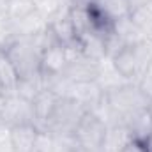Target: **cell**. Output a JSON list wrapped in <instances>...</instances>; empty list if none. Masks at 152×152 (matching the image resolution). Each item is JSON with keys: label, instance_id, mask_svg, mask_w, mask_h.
Instances as JSON below:
<instances>
[{"label": "cell", "instance_id": "obj_1", "mask_svg": "<svg viewBox=\"0 0 152 152\" xmlns=\"http://www.w3.org/2000/svg\"><path fill=\"white\" fill-rule=\"evenodd\" d=\"M0 50L7 55V58L14 66L16 73L20 76V81L41 75L42 48L39 44V39H36V37L14 39L12 42L5 44Z\"/></svg>", "mask_w": 152, "mask_h": 152}, {"label": "cell", "instance_id": "obj_2", "mask_svg": "<svg viewBox=\"0 0 152 152\" xmlns=\"http://www.w3.org/2000/svg\"><path fill=\"white\" fill-rule=\"evenodd\" d=\"M151 64H152V51L145 41L140 42V44L126 46L115 57H112L113 69L126 81H133L134 78H138V83H140V80L143 78L145 71L149 69Z\"/></svg>", "mask_w": 152, "mask_h": 152}, {"label": "cell", "instance_id": "obj_3", "mask_svg": "<svg viewBox=\"0 0 152 152\" xmlns=\"http://www.w3.org/2000/svg\"><path fill=\"white\" fill-rule=\"evenodd\" d=\"M106 131L104 120L94 110H87L75 127L71 138L83 152H101L104 149Z\"/></svg>", "mask_w": 152, "mask_h": 152}, {"label": "cell", "instance_id": "obj_4", "mask_svg": "<svg viewBox=\"0 0 152 152\" xmlns=\"http://www.w3.org/2000/svg\"><path fill=\"white\" fill-rule=\"evenodd\" d=\"M21 126V124H34V110L32 101L21 97L20 94L4 96L2 103V126Z\"/></svg>", "mask_w": 152, "mask_h": 152}, {"label": "cell", "instance_id": "obj_5", "mask_svg": "<svg viewBox=\"0 0 152 152\" xmlns=\"http://www.w3.org/2000/svg\"><path fill=\"white\" fill-rule=\"evenodd\" d=\"M39 131L34 124H21L9 127V138L12 152H36Z\"/></svg>", "mask_w": 152, "mask_h": 152}, {"label": "cell", "instance_id": "obj_6", "mask_svg": "<svg viewBox=\"0 0 152 152\" xmlns=\"http://www.w3.org/2000/svg\"><path fill=\"white\" fill-rule=\"evenodd\" d=\"M18 85H20V76L16 73L14 66L11 64V60L7 58V55L0 50V87H2V94L4 96L16 94Z\"/></svg>", "mask_w": 152, "mask_h": 152}, {"label": "cell", "instance_id": "obj_7", "mask_svg": "<svg viewBox=\"0 0 152 152\" xmlns=\"http://www.w3.org/2000/svg\"><path fill=\"white\" fill-rule=\"evenodd\" d=\"M94 2L112 21H118L122 18L131 16L127 0H94Z\"/></svg>", "mask_w": 152, "mask_h": 152}, {"label": "cell", "instance_id": "obj_8", "mask_svg": "<svg viewBox=\"0 0 152 152\" xmlns=\"http://www.w3.org/2000/svg\"><path fill=\"white\" fill-rule=\"evenodd\" d=\"M142 151H143V152H152V136L145 142V143H143V145H142Z\"/></svg>", "mask_w": 152, "mask_h": 152}, {"label": "cell", "instance_id": "obj_9", "mask_svg": "<svg viewBox=\"0 0 152 152\" xmlns=\"http://www.w3.org/2000/svg\"><path fill=\"white\" fill-rule=\"evenodd\" d=\"M2 103H4V96H0V126H2Z\"/></svg>", "mask_w": 152, "mask_h": 152}, {"label": "cell", "instance_id": "obj_10", "mask_svg": "<svg viewBox=\"0 0 152 152\" xmlns=\"http://www.w3.org/2000/svg\"><path fill=\"white\" fill-rule=\"evenodd\" d=\"M147 110H149V113L152 115V99L149 101V106H147Z\"/></svg>", "mask_w": 152, "mask_h": 152}, {"label": "cell", "instance_id": "obj_11", "mask_svg": "<svg viewBox=\"0 0 152 152\" xmlns=\"http://www.w3.org/2000/svg\"><path fill=\"white\" fill-rule=\"evenodd\" d=\"M0 96H4V94H2V87H0Z\"/></svg>", "mask_w": 152, "mask_h": 152}]
</instances>
